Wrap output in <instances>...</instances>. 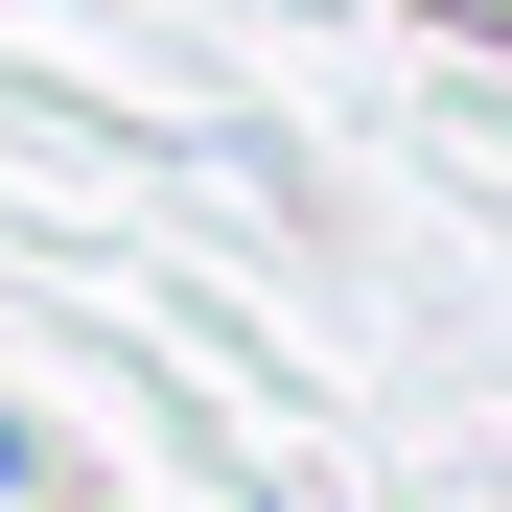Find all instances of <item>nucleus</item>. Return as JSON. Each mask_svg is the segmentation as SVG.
I'll list each match as a JSON object with an SVG mask.
<instances>
[{
    "instance_id": "1",
    "label": "nucleus",
    "mask_w": 512,
    "mask_h": 512,
    "mask_svg": "<svg viewBox=\"0 0 512 512\" xmlns=\"http://www.w3.org/2000/svg\"><path fill=\"white\" fill-rule=\"evenodd\" d=\"M443 24H512V0H443Z\"/></svg>"
}]
</instances>
